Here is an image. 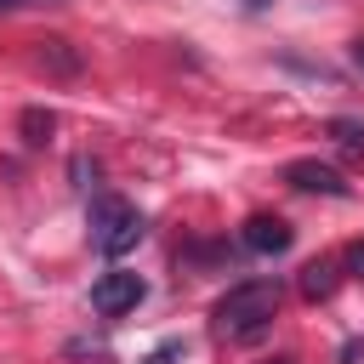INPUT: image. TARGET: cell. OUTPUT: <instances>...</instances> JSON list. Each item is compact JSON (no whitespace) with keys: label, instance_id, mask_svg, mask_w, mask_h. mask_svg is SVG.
Instances as JSON below:
<instances>
[{"label":"cell","instance_id":"cell-2","mask_svg":"<svg viewBox=\"0 0 364 364\" xmlns=\"http://www.w3.org/2000/svg\"><path fill=\"white\" fill-rule=\"evenodd\" d=\"M142 233H148V222H142V210H136L131 199H119V193H97V205H91V245H97L102 256H125V250H136Z\"/></svg>","mask_w":364,"mask_h":364},{"label":"cell","instance_id":"cell-8","mask_svg":"<svg viewBox=\"0 0 364 364\" xmlns=\"http://www.w3.org/2000/svg\"><path fill=\"white\" fill-rule=\"evenodd\" d=\"M40 63H51L57 74H74L80 68V57L68 51V40H40Z\"/></svg>","mask_w":364,"mask_h":364},{"label":"cell","instance_id":"cell-13","mask_svg":"<svg viewBox=\"0 0 364 364\" xmlns=\"http://www.w3.org/2000/svg\"><path fill=\"white\" fill-rule=\"evenodd\" d=\"M347 267H353V273H364V239H358V245L347 250Z\"/></svg>","mask_w":364,"mask_h":364},{"label":"cell","instance_id":"cell-9","mask_svg":"<svg viewBox=\"0 0 364 364\" xmlns=\"http://www.w3.org/2000/svg\"><path fill=\"white\" fill-rule=\"evenodd\" d=\"M51 125H57V119H51L46 108H28V114H23V142H34V148H40V142L51 136Z\"/></svg>","mask_w":364,"mask_h":364},{"label":"cell","instance_id":"cell-4","mask_svg":"<svg viewBox=\"0 0 364 364\" xmlns=\"http://www.w3.org/2000/svg\"><path fill=\"white\" fill-rule=\"evenodd\" d=\"M284 182H290L296 193H324V199H347V193H353V182H347L336 165H324V159H290V165H284Z\"/></svg>","mask_w":364,"mask_h":364},{"label":"cell","instance_id":"cell-12","mask_svg":"<svg viewBox=\"0 0 364 364\" xmlns=\"http://www.w3.org/2000/svg\"><path fill=\"white\" fill-rule=\"evenodd\" d=\"M74 176H80V188H97V165L91 159H74Z\"/></svg>","mask_w":364,"mask_h":364},{"label":"cell","instance_id":"cell-1","mask_svg":"<svg viewBox=\"0 0 364 364\" xmlns=\"http://www.w3.org/2000/svg\"><path fill=\"white\" fill-rule=\"evenodd\" d=\"M279 301H284L279 279H245V284H233V290L210 307V330H216L222 341H256V336L273 330Z\"/></svg>","mask_w":364,"mask_h":364},{"label":"cell","instance_id":"cell-14","mask_svg":"<svg viewBox=\"0 0 364 364\" xmlns=\"http://www.w3.org/2000/svg\"><path fill=\"white\" fill-rule=\"evenodd\" d=\"M23 6H46V0H0V11H23Z\"/></svg>","mask_w":364,"mask_h":364},{"label":"cell","instance_id":"cell-6","mask_svg":"<svg viewBox=\"0 0 364 364\" xmlns=\"http://www.w3.org/2000/svg\"><path fill=\"white\" fill-rule=\"evenodd\" d=\"M336 284H341V262H336V256H318V262L301 267V296H307V301H330Z\"/></svg>","mask_w":364,"mask_h":364},{"label":"cell","instance_id":"cell-7","mask_svg":"<svg viewBox=\"0 0 364 364\" xmlns=\"http://www.w3.org/2000/svg\"><path fill=\"white\" fill-rule=\"evenodd\" d=\"M324 136H330L341 154H358V159H364V119H353V114H336V119H324Z\"/></svg>","mask_w":364,"mask_h":364},{"label":"cell","instance_id":"cell-5","mask_svg":"<svg viewBox=\"0 0 364 364\" xmlns=\"http://www.w3.org/2000/svg\"><path fill=\"white\" fill-rule=\"evenodd\" d=\"M290 239H296V228H290L284 216H267V210H256V216L239 228V245L256 250V256H279V250H290Z\"/></svg>","mask_w":364,"mask_h":364},{"label":"cell","instance_id":"cell-16","mask_svg":"<svg viewBox=\"0 0 364 364\" xmlns=\"http://www.w3.org/2000/svg\"><path fill=\"white\" fill-rule=\"evenodd\" d=\"M267 364H290V358H267Z\"/></svg>","mask_w":364,"mask_h":364},{"label":"cell","instance_id":"cell-11","mask_svg":"<svg viewBox=\"0 0 364 364\" xmlns=\"http://www.w3.org/2000/svg\"><path fill=\"white\" fill-rule=\"evenodd\" d=\"M341 364H364V336H353V341H341Z\"/></svg>","mask_w":364,"mask_h":364},{"label":"cell","instance_id":"cell-15","mask_svg":"<svg viewBox=\"0 0 364 364\" xmlns=\"http://www.w3.org/2000/svg\"><path fill=\"white\" fill-rule=\"evenodd\" d=\"M353 57H358V63H364V40H353Z\"/></svg>","mask_w":364,"mask_h":364},{"label":"cell","instance_id":"cell-3","mask_svg":"<svg viewBox=\"0 0 364 364\" xmlns=\"http://www.w3.org/2000/svg\"><path fill=\"white\" fill-rule=\"evenodd\" d=\"M142 296H148V284H142L136 273H125V267H108V273L91 284V307H97L102 318H119V313H131Z\"/></svg>","mask_w":364,"mask_h":364},{"label":"cell","instance_id":"cell-10","mask_svg":"<svg viewBox=\"0 0 364 364\" xmlns=\"http://www.w3.org/2000/svg\"><path fill=\"white\" fill-rule=\"evenodd\" d=\"M182 353H188V341H182V336H171V341H159V347L148 353V364H176Z\"/></svg>","mask_w":364,"mask_h":364}]
</instances>
